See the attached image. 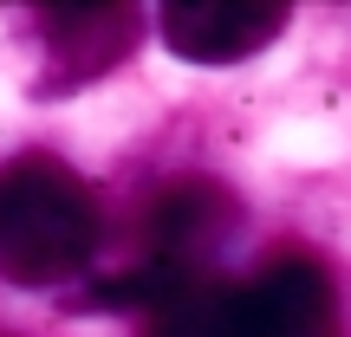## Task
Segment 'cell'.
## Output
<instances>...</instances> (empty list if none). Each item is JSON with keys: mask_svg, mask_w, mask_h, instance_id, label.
Here are the masks:
<instances>
[{"mask_svg": "<svg viewBox=\"0 0 351 337\" xmlns=\"http://www.w3.org/2000/svg\"><path fill=\"white\" fill-rule=\"evenodd\" d=\"M104 240V208L85 175L59 156L0 163V279L7 286H65L91 266Z\"/></svg>", "mask_w": 351, "mask_h": 337, "instance_id": "obj_1", "label": "cell"}, {"mask_svg": "<svg viewBox=\"0 0 351 337\" xmlns=\"http://www.w3.org/2000/svg\"><path fill=\"white\" fill-rule=\"evenodd\" d=\"M228 337H339V292L332 273L306 253L267 260L247 286H234Z\"/></svg>", "mask_w": 351, "mask_h": 337, "instance_id": "obj_2", "label": "cell"}, {"mask_svg": "<svg viewBox=\"0 0 351 337\" xmlns=\"http://www.w3.org/2000/svg\"><path fill=\"white\" fill-rule=\"evenodd\" d=\"M169 52L195 65H234L254 59L261 46H274V33L287 26V7L280 0H169L156 13Z\"/></svg>", "mask_w": 351, "mask_h": 337, "instance_id": "obj_3", "label": "cell"}, {"mask_svg": "<svg viewBox=\"0 0 351 337\" xmlns=\"http://www.w3.org/2000/svg\"><path fill=\"white\" fill-rule=\"evenodd\" d=\"M52 26V52H59V78L78 85V78H98L111 59L130 52V26L137 13L130 7H65V13H46Z\"/></svg>", "mask_w": 351, "mask_h": 337, "instance_id": "obj_4", "label": "cell"}, {"mask_svg": "<svg viewBox=\"0 0 351 337\" xmlns=\"http://www.w3.org/2000/svg\"><path fill=\"white\" fill-rule=\"evenodd\" d=\"M228 312H234V286L202 273L143 305V337H228Z\"/></svg>", "mask_w": 351, "mask_h": 337, "instance_id": "obj_5", "label": "cell"}]
</instances>
